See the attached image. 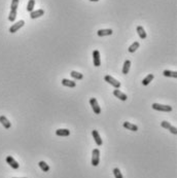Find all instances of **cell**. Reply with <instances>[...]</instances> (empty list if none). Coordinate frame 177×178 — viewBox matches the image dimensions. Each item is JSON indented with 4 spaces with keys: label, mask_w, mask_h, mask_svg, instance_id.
Listing matches in <instances>:
<instances>
[{
    "label": "cell",
    "mask_w": 177,
    "mask_h": 178,
    "mask_svg": "<svg viewBox=\"0 0 177 178\" xmlns=\"http://www.w3.org/2000/svg\"><path fill=\"white\" fill-rule=\"evenodd\" d=\"M152 109L158 110V111H163V112H170L172 111V107L169 105H163V104H159V103H154L151 105Z\"/></svg>",
    "instance_id": "1"
},
{
    "label": "cell",
    "mask_w": 177,
    "mask_h": 178,
    "mask_svg": "<svg viewBox=\"0 0 177 178\" xmlns=\"http://www.w3.org/2000/svg\"><path fill=\"white\" fill-rule=\"evenodd\" d=\"M100 162V150L98 148H95L92 153V166L97 167Z\"/></svg>",
    "instance_id": "2"
},
{
    "label": "cell",
    "mask_w": 177,
    "mask_h": 178,
    "mask_svg": "<svg viewBox=\"0 0 177 178\" xmlns=\"http://www.w3.org/2000/svg\"><path fill=\"white\" fill-rule=\"evenodd\" d=\"M104 80L106 82H108V84H110L115 89H120V82L118 80H116L115 78H113L112 76H110V75H105L104 76Z\"/></svg>",
    "instance_id": "3"
},
{
    "label": "cell",
    "mask_w": 177,
    "mask_h": 178,
    "mask_svg": "<svg viewBox=\"0 0 177 178\" xmlns=\"http://www.w3.org/2000/svg\"><path fill=\"white\" fill-rule=\"evenodd\" d=\"M90 104L91 106H92V109L94 110V112L96 113V114H100L101 113V108H100L99 104H98L97 100L95 98H91L90 99Z\"/></svg>",
    "instance_id": "4"
},
{
    "label": "cell",
    "mask_w": 177,
    "mask_h": 178,
    "mask_svg": "<svg viewBox=\"0 0 177 178\" xmlns=\"http://www.w3.org/2000/svg\"><path fill=\"white\" fill-rule=\"evenodd\" d=\"M6 163L10 165V166L12 167V169H14V170L19 169V167H20L19 163H18L17 161H16V160H14V157H12V155H8V157H6Z\"/></svg>",
    "instance_id": "5"
},
{
    "label": "cell",
    "mask_w": 177,
    "mask_h": 178,
    "mask_svg": "<svg viewBox=\"0 0 177 178\" xmlns=\"http://www.w3.org/2000/svg\"><path fill=\"white\" fill-rule=\"evenodd\" d=\"M93 61H94V65L96 67H99L101 65V60H100V52L99 51H94L93 52Z\"/></svg>",
    "instance_id": "6"
},
{
    "label": "cell",
    "mask_w": 177,
    "mask_h": 178,
    "mask_svg": "<svg viewBox=\"0 0 177 178\" xmlns=\"http://www.w3.org/2000/svg\"><path fill=\"white\" fill-rule=\"evenodd\" d=\"M24 25H25V22H24L23 20H21V21L17 22V23L14 24V25H12V26L10 28V33H16L18 30H19L20 28H22V27H23Z\"/></svg>",
    "instance_id": "7"
},
{
    "label": "cell",
    "mask_w": 177,
    "mask_h": 178,
    "mask_svg": "<svg viewBox=\"0 0 177 178\" xmlns=\"http://www.w3.org/2000/svg\"><path fill=\"white\" fill-rule=\"evenodd\" d=\"M92 135H93V137H94V140H95V142H96V144H97L98 146H101L102 144H103V141H102L101 137H100L99 132H98L97 130H94V131H92Z\"/></svg>",
    "instance_id": "8"
},
{
    "label": "cell",
    "mask_w": 177,
    "mask_h": 178,
    "mask_svg": "<svg viewBox=\"0 0 177 178\" xmlns=\"http://www.w3.org/2000/svg\"><path fill=\"white\" fill-rule=\"evenodd\" d=\"M112 33H113V31L111 30V29H100V30L97 32V34H98V36H100V37H103V36L111 35Z\"/></svg>",
    "instance_id": "9"
},
{
    "label": "cell",
    "mask_w": 177,
    "mask_h": 178,
    "mask_svg": "<svg viewBox=\"0 0 177 178\" xmlns=\"http://www.w3.org/2000/svg\"><path fill=\"white\" fill-rule=\"evenodd\" d=\"M113 95L116 97V98H118L120 100L122 101H126L127 100V95L125 94V93H123V92H120V90H114L113 91Z\"/></svg>",
    "instance_id": "10"
},
{
    "label": "cell",
    "mask_w": 177,
    "mask_h": 178,
    "mask_svg": "<svg viewBox=\"0 0 177 178\" xmlns=\"http://www.w3.org/2000/svg\"><path fill=\"white\" fill-rule=\"evenodd\" d=\"M123 126H124V128H126V129H128V130H130V131H133V132L138 131V127L136 126V125L131 124V123H129V122H125L123 124Z\"/></svg>",
    "instance_id": "11"
},
{
    "label": "cell",
    "mask_w": 177,
    "mask_h": 178,
    "mask_svg": "<svg viewBox=\"0 0 177 178\" xmlns=\"http://www.w3.org/2000/svg\"><path fill=\"white\" fill-rule=\"evenodd\" d=\"M56 135L60 137H67L70 135V131L67 129H58L56 131Z\"/></svg>",
    "instance_id": "12"
},
{
    "label": "cell",
    "mask_w": 177,
    "mask_h": 178,
    "mask_svg": "<svg viewBox=\"0 0 177 178\" xmlns=\"http://www.w3.org/2000/svg\"><path fill=\"white\" fill-rule=\"evenodd\" d=\"M0 123L2 124V126L4 127L5 129H10V127H12V124H10V122L7 120L4 115H1V116H0Z\"/></svg>",
    "instance_id": "13"
},
{
    "label": "cell",
    "mask_w": 177,
    "mask_h": 178,
    "mask_svg": "<svg viewBox=\"0 0 177 178\" xmlns=\"http://www.w3.org/2000/svg\"><path fill=\"white\" fill-rule=\"evenodd\" d=\"M43 14H44V10H35V12H30L31 19H37V18L43 16Z\"/></svg>",
    "instance_id": "14"
},
{
    "label": "cell",
    "mask_w": 177,
    "mask_h": 178,
    "mask_svg": "<svg viewBox=\"0 0 177 178\" xmlns=\"http://www.w3.org/2000/svg\"><path fill=\"white\" fill-rule=\"evenodd\" d=\"M62 84H63L64 87H68V88H75L76 87V82L75 81L66 79V78L62 79Z\"/></svg>",
    "instance_id": "15"
},
{
    "label": "cell",
    "mask_w": 177,
    "mask_h": 178,
    "mask_svg": "<svg viewBox=\"0 0 177 178\" xmlns=\"http://www.w3.org/2000/svg\"><path fill=\"white\" fill-rule=\"evenodd\" d=\"M137 33L138 35H139V37L141 38V39H145L146 38V32H145V30H144V28L142 26H138L137 27Z\"/></svg>",
    "instance_id": "16"
},
{
    "label": "cell",
    "mask_w": 177,
    "mask_h": 178,
    "mask_svg": "<svg viewBox=\"0 0 177 178\" xmlns=\"http://www.w3.org/2000/svg\"><path fill=\"white\" fill-rule=\"evenodd\" d=\"M130 67H131V61L130 60H126L125 63H124V67H123V73L124 74H128V73H129Z\"/></svg>",
    "instance_id": "17"
},
{
    "label": "cell",
    "mask_w": 177,
    "mask_h": 178,
    "mask_svg": "<svg viewBox=\"0 0 177 178\" xmlns=\"http://www.w3.org/2000/svg\"><path fill=\"white\" fill-rule=\"evenodd\" d=\"M38 165H39L40 169H41L43 172H49L50 171V169H51L50 166H49V165H47L44 161H40V162L38 163Z\"/></svg>",
    "instance_id": "18"
},
{
    "label": "cell",
    "mask_w": 177,
    "mask_h": 178,
    "mask_svg": "<svg viewBox=\"0 0 177 178\" xmlns=\"http://www.w3.org/2000/svg\"><path fill=\"white\" fill-rule=\"evenodd\" d=\"M140 47V43L138 41H135L133 42L132 44L129 47V49H128V51H129V53H134L135 51H137V49Z\"/></svg>",
    "instance_id": "19"
},
{
    "label": "cell",
    "mask_w": 177,
    "mask_h": 178,
    "mask_svg": "<svg viewBox=\"0 0 177 178\" xmlns=\"http://www.w3.org/2000/svg\"><path fill=\"white\" fill-rule=\"evenodd\" d=\"M154 74H148L146 76V77L144 78L143 80H142V84H143V86H148L149 84H150L151 81H152V79H154Z\"/></svg>",
    "instance_id": "20"
},
{
    "label": "cell",
    "mask_w": 177,
    "mask_h": 178,
    "mask_svg": "<svg viewBox=\"0 0 177 178\" xmlns=\"http://www.w3.org/2000/svg\"><path fill=\"white\" fill-rule=\"evenodd\" d=\"M164 76L166 77H173V78H176L177 77V73L175 71H170V70H165L163 72Z\"/></svg>",
    "instance_id": "21"
},
{
    "label": "cell",
    "mask_w": 177,
    "mask_h": 178,
    "mask_svg": "<svg viewBox=\"0 0 177 178\" xmlns=\"http://www.w3.org/2000/svg\"><path fill=\"white\" fill-rule=\"evenodd\" d=\"M70 74H71V76L76 80H81L83 78V75L81 74V73L77 72V71H71Z\"/></svg>",
    "instance_id": "22"
},
{
    "label": "cell",
    "mask_w": 177,
    "mask_h": 178,
    "mask_svg": "<svg viewBox=\"0 0 177 178\" xmlns=\"http://www.w3.org/2000/svg\"><path fill=\"white\" fill-rule=\"evenodd\" d=\"M34 5H35V0H29L28 4H27V10H28L29 12H33Z\"/></svg>",
    "instance_id": "23"
},
{
    "label": "cell",
    "mask_w": 177,
    "mask_h": 178,
    "mask_svg": "<svg viewBox=\"0 0 177 178\" xmlns=\"http://www.w3.org/2000/svg\"><path fill=\"white\" fill-rule=\"evenodd\" d=\"M18 5H19V0H12L10 10H18Z\"/></svg>",
    "instance_id": "24"
},
{
    "label": "cell",
    "mask_w": 177,
    "mask_h": 178,
    "mask_svg": "<svg viewBox=\"0 0 177 178\" xmlns=\"http://www.w3.org/2000/svg\"><path fill=\"white\" fill-rule=\"evenodd\" d=\"M113 174H114V177H115V178H124L123 177V174L120 173V169H118V168H114L113 169Z\"/></svg>",
    "instance_id": "25"
},
{
    "label": "cell",
    "mask_w": 177,
    "mask_h": 178,
    "mask_svg": "<svg viewBox=\"0 0 177 178\" xmlns=\"http://www.w3.org/2000/svg\"><path fill=\"white\" fill-rule=\"evenodd\" d=\"M161 127L162 128H164V129H170L171 127H172V125L170 124V123H168V122H166V120H164V122H162L161 123Z\"/></svg>",
    "instance_id": "26"
},
{
    "label": "cell",
    "mask_w": 177,
    "mask_h": 178,
    "mask_svg": "<svg viewBox=\"0 0 177 178\" xmlns=\"http://www.w3.org/2000/svg\"><path fill=\"white\" fill-rule=\"evenodd\" d=\"M90 1H95V2H97V1H99V0H90Z\"/></svg>",
    "instance_id": "27"
},
{
    "label": "cell",
    "mask_w": 177,
    "mask_h": 178,
    "mask_svg": "<svg viewBox=\"0 0 177 178\" xmlns=\"http://www.w3.org/2000/svg\"><path fill=\"white\" fill-rule=\"evenodd\" d=\"M12 178H18V177H12ZM23 178H26V177H23Z\"/></svg>",
    "instance_id": "28"
}]
</instances>
